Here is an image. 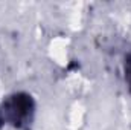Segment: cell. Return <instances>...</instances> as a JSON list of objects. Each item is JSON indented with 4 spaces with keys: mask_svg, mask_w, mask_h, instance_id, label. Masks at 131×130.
<instances>
[{
    "mask_svg": "<svg viewBox=\"0 0 131 130\" xmlns=\"http://www.w3.org/2000/svg\"><path fill=\"white\" fill-rule=\"evenodd\" d=\"M5 123L6 121H5V116H3V112H2V107H0V129L5 126Z\"/></svg>",
    "mask_w": 131,
    "mask_h": 130,
    "instance_id": "3",
    "label": "cell"
},
{
    "mask_svg": "<svg viewBox=\"0 0 131 130\" xmlns=\"http://www.w3.org/2000/svg\"><path fill=\"white\" fill-rule=\"evenodd\" d=\"M124 73H125V81L128 84V89L131 92V52L127 54L125 61H124Z\"/></svg>",
    "mask_w": 131,
    "mask_h": 130,
    "instance_id": "2",
    "label": "cell"
},
{
    "mask_svg": "<svg viewBox=\"0 0 131 130\" xmlns=\"http://www.w3.org/2000/svg\"><path fill=\"white\" fill-rule=\"evenodd\" d=\"M5 121L17 130H32L35 119V99L28 92H12L2 101Z\"/></svg>",
    "mask_w": 131,
    "mask_h": 130,
    "instance_id": "1",
    "label": "cell"
}]
</instances>
